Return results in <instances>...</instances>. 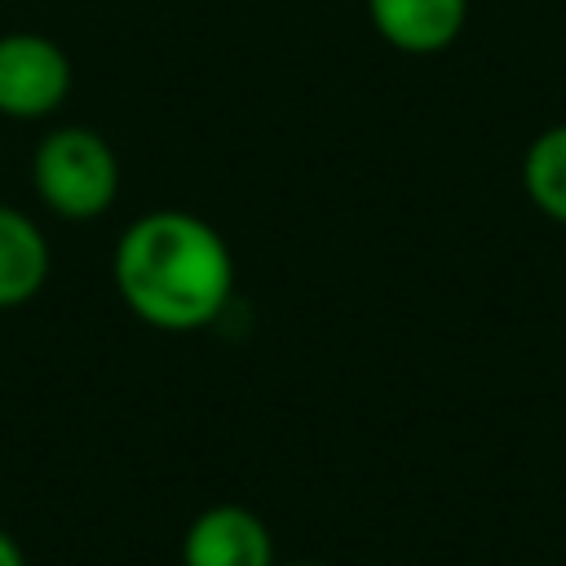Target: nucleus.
<instances>
[{
    "mask_svg": "<svg viewBox=\"0 0 566 566\" xmlns=\"http://www.w3.org/2000/svg\"><path fill=\"white\" fill-rule=\"evenodd\" d=\"M0 566H27V557H22V548H18V539L0 526Z\"/></svg>",
    "mask_w": 566,
    "mask_h": 566,
    "instance_id": "obj_8",
    "label": "nucleus"
},
{
    "mask_svg": "<svg viewBox=\"0 0 566 566\" xmlns=\"http://www.w3.org/2000/svg\"><path fill=\"white\" fill-rule=\"evenodd\" d=\"M111 279L128 314L146 327L203 332L234 296V252L199 212L155 208L115 239Z\"/></svg>",
    "mask_w": 566,
    "mask_h": 566,
    "instance_id": "obj_1",
    "label": "nucleus"
},
{
    "mask_svg": "<svg viewBox=\"0 0 566 566\" xmlns=\"http://www.w3.org/2000/svg\"><path fill=\"white\" fill-rule=\"evenodd\" d=\"M522 186L531 195V203L566 226V124L544 128L522 159Z\"/></svg>",
    "mask_w": 566,
    "mask_h": 566,
    "instance_id": "obj_7",
    "label": "nucleus"
},
{
    "mask_svg": "<svg viewBox=\"0 0 566 566\" xmlns=\"http://www.w3.org/2000/svg\"><path fill=\"white\" fill-rule=\"evenodd\" d=\"M287 566H318V562H287Z\"/></svg>",
    "mask_w": 566,
    "mask_h": 566,
    "instance_id": "obj_9",
    "label": "nucleus"
},
{
    "mask_svg": "<svg viewBox=\"0 0 566 566\" xmlns=\"http://www.w3.org/2000/svg\"><path fill=\"white\" fill-rule=\"evenodd\" d=\"M49 265L53 252L35 217H27L13 203H0V310H18L35 301L40 287L49 283Z\"/></svg>",
    "mask_w": 566,
    "mask_h": 566,
    "instance_id": "obj_6",
    "label": "nucleus"
},
{
    "mask_svg": "<svg viewBox=\"0 0 566 566\" xmlns=\"http://www.w3.org/2000/svg\"><path fill=\"white\" fill-rule=\"evenodd\" d=\"M71 57L57 40L40 31L0 35V115L4 119H49L71 97Z\"/></svg>",
    "mask_w": 566,
    "mask_h": 566,
    "instance_id": "obj_3",
    "label": "nucleus"
},
{
    "mask_svg": "<svg viewBox=\"0 0 566 566\" xmlns=\"http://www.w3.org/2000/svg\"><path fill=\"white\" fill-rule=\"evenodd\" d=\"M367 18L398 53H442L469 18V0H367Z\"/></svg>",
    "mask_w": 566,
    "mask_h": 566,
    "instance_id": "obj_5",
    "label": "nucleus"
},
{
    "mask_svg": "<svg viewBox=\"0 0 566 566\" xmlns=\"http://www.w3.org/2000/svg\"><path fill=\"white\" fill-rule=\"evenodd\" d=\"M31 186L62 221H97L119 195V155L88 124L49 128L31 155Z\"/></svg>",
    "mask_w": 566,
    "mask_h": 566,
    "instance_id": "obj_2",
    "label": "nucleus"
},
{
    "mask_svg": "<svg viewBox=\"0 0 566 566\" xmlns=\"http://www.w3.org/2000/svg\"><path fill=\"white\" fill-rule=\"evenodd\" d=\"M181 566H279L270 526L248 504L203 509L181 539Z\"/></svg>",
    "mask_w": 566,
    "mask_h": 566,
    "instance_id": "obj_4",
    "label": "nucleus"
}]
</instances>
